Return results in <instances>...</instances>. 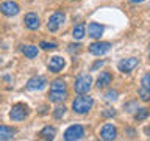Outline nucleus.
<instances>
[{"instance_id": "1", "label": "nucleus", "mask_w": 150, "mask_h": 141, "mask_svg": "<svg viewBox=\"0 0 150 141\" xmlns=\"http://www.w3.org/2000/svg\"><path fill=\"white\" fill-rule=\"evenodd\" d=\"M92 105H94V99H92L91 96H84V94L78 96V97L72 102L74 111L78 113V115H84V113H88V111L92 108Z\"/></svg>"}, {"instance_id": "2", "label": "nucleus", "mask_w": 150, "mask_h": 141, "mask_svg": "<svg viewBox=\"0 0 150 141\" xmlns=\"http://www.w3.org/2000/svg\"><path fill=\"white\" fill-rule=\"evenodd\" d=\"M92 86V78L91 75H80V77L75 80V85H74V89L75 93L78 94H86Z\"/></svg>"}, {"instance_id": "3", "label": "nucleus", "mask_w": 150, "mask_h": 141, "mask_svg": "<svg viewBox=\"0 0 150 141\" xmlns=\"http://www.w3.org/2000/svg\"><path fill=\"white\" fill-rule=\"evenodd\" d=\"M28 116V107L25 103H14L9 110V118L13 121H23Z\"/></svg>"}, {"instance_id": "4", "label": "nucleus", "mask_w": 150, "mask_h": 141, "mask_svg": "<svg viewBox=\"0 0 150 141\" xmlns=\"http://www.w3.org/2000/svg\"><path fill=\"white\" fill-rule=\"evenodd\" d=\"M83 135H84L83 125L74 124V125H70V127H67V129H66V132H64V140H66V141L81 140V138H83Z\"/></svg>"}, {"instance_id": "5", "label": "nucleus", "mask_w": 150, "mask_h": 141, "mask_svg": "<svg viewBox=\"0 0 150 141\" xmlns=\"http://www.w3.org/2000/svg\"><path fill=\"white\" fill-rule=\"evenodd\" d=\"M66 21V14L63 11H55L53 14L50 16L49 19V24H47V28H49L50 31H56L58 28L64 24Z\"/></svg>"}, {"instance_id": "6", "label": "nucleus", "mask_w": 150, "mask_h": 141, "mask_svg": "<svg viewBox=\"0 0 150 141\" xmlns=\"http://www.w3.org/2000/svg\"><path fill=\"white\" fill-rule=\"evenodd\" d=\"M110 49H111V44L110 42H105V41H97V42H92V44L89 46V52H91L92 55H97V56L106 53Z\"/></svg>"}, {"instance_id": "7", "label": "nucleus", "mask_w": 150, "mask_h": 141, "mask_svg": "<svg viewBox=\"0 0 150 141\" xmlns=\"http://www.w3.org/2000/svg\"><path fill=\"white\" fill-rule=\"evenodd\" d=\"M0 11H2L5 16L11 17V16H16L19 13V5L16 2H13V0H9V2H3L0 5Z\"/></svg>"}, {"instance_id": "8", "label": "nucleus", "mask_w": 150, "mask_h": 141, "mask_svg": "<svg viewBox=\"0 0 150 141\" xmlns=\"http://www.w3.org/2000/svg\"><path fill=\"white\" fill-rule=\"evenodd\" d=\"M117 136V129L112 124H105L100 130V138L105 140V141H111V140H116Z\"/></svg>"}, {"instance_id": "9", "label": "nucleus", "mask_w": 150, "mask_h": 141, "mask_svg": "<svg viewBox=\"0 0 150 141\" xmlns=\"http://www.w3.org/2000/svg\"><path fill=\"white\" fill-rule=\"evenodd\" d=\"M23 22H25V27L28 30H38L41 25V21H39V16L35 13H27L25 17H23Z\"/></svg>"}, {"instance_id": "10", "label": "nucleus", "mask_w": 150, "mask_h": 141, "mask_svg": "<svg viewBox=\"0 0 150 141\" xmlns=\"http://www.w3.org/2000/svg\"><path fill=\"white\" fill-rule=\"evenodd\" d=\"M136 66H138V58H134V56H131V58H127V60H122L119 61V64H117V68H119L120 72H125L128 74L131 72Z\"/></svg>"}, {"instance_id": "11", "label": "nucleus", "mask_w": 150, "mask_h": 141, "mask_svg": "<svg viewBox=\"0 0 150 141\" xmlns=\"http://www.w3.org/2000/svg\"><path fill=\"white\" fill-rule=\"evenodd\" d=\"M47 85V80L45 77H33L27 82V88L30 89V91H39L42 89Z\"/></svg>"}, {"instance_id": "12", "label": "nucleus", "mask_w": 150, "mask_h": 141, "mask_svg": "<svg viewBox=\"0 0 150 141\" xmlns=\"http://www.w3.org/2000/svg\"><path fill=\"white\" fill-rule=\"evenodd\" d=\"M66 66V61L63 56H53V58H50L49 61V70L50 72H59V70H63Z\"/></svg>"}, {"instance_id": "13", "label": "nucleus", "mask_w": 150, "mask_h": 141, "mask_svg": "<svg viewBox=\"0 0 150 141\" xmlns=\"http://www.w3.org/2000/svg\"><path fill=\"white\" fill-rule=\"evenodd\" d=\"M103 25H100V24L97 22H91L88 25V35L91 38H96V39H100V36L103 35Z\"/></svg>"}, {"instance_id": "14", "label": "nucleus", "mask_w": 150, "mask_h": 141, "mask_svg": "<svg viewBox=\"0 0 150 141\" xmlns=\"http://www.w3.org/2000/svg\"><path fill=\"white\" fill-rule=\"evenodd\" d=\"M112 82V74L108 72V70H105V72H102L100 75H98L97 78V88L102 89V88H106L108 85H111Z\"/></svg>"}, {"instance_id": "15", "label": "nucleus", "mask_w": 150, "mask_h": 141, "mask_svg": "<svg viewBox=\"0 0 150 141\" xmlns=\"http://www.w3.org/2000/svg\"><path fill=\"white\" fill-rule=\"evenodd\" d=\"M14 135H16V130L13 127H8V125H0V141H5V140H13Z\"/></svg>"}, {"instance_id": "16", "label": "nucleus", "mask_w": 150, "mask_h": 141, "mask_svg": "<svg viewBox=\"0 0 150 141\" xmlns=\"http://www.w3.org/2000/svg\"><path fill=\"white\" fill-rule=\"evenodd\" d=\"M49 99L52 102H55V103H58V102H63L67 99V91H52L50 89V93H49Z\"/></svg>"}, {"instance_id": "17", "label": "nucleus", "mask_w": 150, "mask_h": 141, "mask_svg": "<svg viewBox=\"0 0 150 141\" xmlns=\"http://www.w3.org/2000/svg\"><path fill=\"white\" fill-rule=\"evenodd\" d=\"M39 135H41V138H44V140H53L55 135H56V129L55 127L47 125V127H44V129L39 132Z\"/></svg>"}, {"instance_id": "18", "label": "nucleus", "mask_w": 150, "mask_h": 141, "mask_svg": "<svg viewBox=\"0 0 150 141\" xmlns=\"http://www.w3.org/2000/svg\"><path fill=\"white\" fill-rule=\"evenodd\" d=\"M21 50L27 58H35V56H38V47L36 46H22Z\"/></svg>"}, {"instance_id": "19", "label": "nucleus", "mask_w": 150, "mask_h": 141, "mask_svg": "<svg viewBox=\"0 0 150 141\" xmlns=\"http://www.w3.org/2000/svg\"><path fill=\"white\" fill-rule=\"evenodd\" d=\"M84 33H86V25L84 24H77L74 27V31H72V36L75 39H83Z\"/></svg>"}, {"instance_id": "20", "label": "nucleus", "mask_w": 150, "mask_h": 141, "mask_svg": "<svg viewBox=\"0 0 150 141\" xmlns=\"http://www.w3.org/2000/svg\"><path fill=\"white\" fill-rule=\"evenodd\" d=\"M50 89L52 91H64L66 89V82L63 78H56L50 83Z\"/></svg>"}, {"instance_id": "21", "label": "nucleus", "mask_w": 150, "mask_h": 141, "mask_svg": "<svg viewBox=\"0 0 150 141\" xmlns=\"http://www.w3.org/2000/svg\"><path fill=\"white\" fill-rule=\"evenodd\" d=\"M150 115V110L149 108H139L138 111L134 113V119L136 121H144V119H147Z\"/></svg>"}, {"instance_id": "22", "label": "nucleus", "mask_w": 150, "mask_h": 141, "mask_svg": "<svg viewBox=\"0 0 150 141\" xmlns=\"http://www.w3.org/2000/svg\"><path fill=\"white\" fill-rule=\"evenodd\" d=\"M138 94H139V97L142 99L144 102H149V100H150V89H149V88L141 86V88L138 89Z\"/></svg>"}, {"instance_id": "23", "label": "nucleus", "mask_w": 150, "mask_h": 141, "mask_svg": "<svg viewBox=\"0 0 150 141\" xmlns=\"http://www.w3.org/2000/svg\"><path fill=\"white\" fill-rule=\"evenodd\" d=\"M117 97H119V93L114 91V89H110V91H106V94H105V100L106 102H116Z\"/></svg>"}, {"instance_id": "24", "label": "nucleus", "mask_w": 150, "mask_h": 141, "mask_svg": "<svg viewBox=\"0 0 150 141\" xmlns=\"http://www.w3.org/2000/svg\"><path fill=\"white\" fill-rule=\"evenodd\" d=\"M66 115V107H56L53 110V118L55 119H61Z\"/></svg>"}, {"instance_id": "25", "label": "nucleus", "mask_w": 150, "mask_h": 141, "mask_svg": "<svg viewBox=\"0 0 150 141\" xmlns=\"http://www.w3.org/2000/svg\"><path fill=\"white\" fill-rule=\"evenodd\" d=\"M39 47H41V49H44V50H55L56 49V44H55V42H45V41H42Z\"/></svg>"}, {"instance_id": "26", "label": "nucleus", "mask_w": 150, "mask_h": 141, "mask_svg": "<svg viewBox=\"0 0 150 141\" xmlns=\"http://www.w3.org/2000/svg\"><path fill=\"white\" fill-rule=\"evenodd\" d=\"M141 85L150 89V72H149V74H145L144 77H142V80H141Z\"/></svg>"}, {"instance_id": "27", "label": "nucleus", "mask_w": 150, "mask_h": 141, "mask_svg": "<svg viewBox=\"0 0 150 141\" xmlns=\"http://www.w3.org/2000/svg\"><path fill=\"white\" fill-rule=\"evenodd\" d=\"M124 108H125L127 111H133V108H134V110H138V107H136V102H134V100H131V102H128V103H125Z\"/></svg>"}, {"instance_id": "28", "label": "nucleus", "mask_w": 150, "mask_h": 141, "mask_svg": "<svg viewBox=\"0 0 150 141\" xmlns=\"http://www.w3.org/2000/svg\"><path fill=\"white\" fill-rule=\"evenodd\" d=\"M103 118H114L116 116V110H111V108H108V110H105L102 113Z\"/></svg>"}, {"instance_id": "29", "label": "nucleus", "mask_w": 150, "mask_h": 141, "mask_svg": "<svg viewBox=\"0 0 150 141\" xmlns=\"http://www.w3.org/2000/svg\"><path fill=\"white\" fill-rule=\"evenodd\" d=\"M80 50H81V46H80V44H70L69 46V52H70V53H74V52H80Z\"/></svg>"}, {"instance_id": "30", "label": "nucleus", "mask_w": 150, "mask_h": 141, "mask_svg": "<svg viewBox=\"0 0 150 141\" xmlns=\"http://www.w3.org/2000/svg\"><path fill=\"white\" fill-rule=\"evenodd\" d=\"M102 66H103V60H98V61H96V63H94L92 64V70H96V69H98V68H102Z\"/></svg>"}, {"instance_id": "31", "label": "nucleus", "mask_w": 150, "mask_h": 141, "mask_svg": "<svg viewBox=\"0 0 150 141\" xmlns=\"http://www.w3.org/2000/svg\"><path fill=\"white\" fill-rule=\"evenodd\" d=\"M128 2H131V3H142L144 0H128Z\"/></svg>"}, {"instance_id": "32", "label": "nucleus", "mask_w": 150, "mask_h": 141, "mask_svg": "<svg viewBox=\"0 0 150 141\" xmlns=\"http://www.w3.org/2000/svg\"><path fill=\"white\" fill-rule=\"evenodd\" d=\"M145 133H150V129H145Z\"/></svg>"}, {"instance_id": "33", "label": "nucleus", "mask_w": 150, "mask_h": 141, "mask_svg": "<svg viewBox=\"0 0 150 141\" xmlns=\"http://www.w3.org/2000/svg\"><path fill=\"white\" fill-rule=\"evenodd\" d=\"M2 63H3V61H2V58H0V66H2Z\"/></svg>"}, {"instance_id": "34", "label": "nucleus", "mask_w": 150, "mask_h": 141, "mask_svg": "<svg viewBox=\"0 0 150 141\" xmlns=\"http://www.w3.org/2000/svg\"><path fill=\"white\" fill-rule=\"evenodd\" d=\"M149 60H150V52H149Z\"/></svg>"}]
</instances>
